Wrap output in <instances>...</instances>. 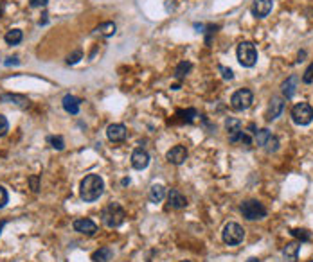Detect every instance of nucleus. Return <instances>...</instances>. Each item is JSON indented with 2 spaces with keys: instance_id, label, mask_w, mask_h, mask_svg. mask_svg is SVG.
Segmentation results:
<instances>
[{
  "instance_id": "31",
  "label": "nucleus",
  "mask_w": 313,
  "mask_h": 262,
  "mask_svg": "<svg viewBox=\"0 0 313 262\" xmlns=\"http://www.w3.org/2000/svg\"><path fill=\"white\" fill-rule=\"evenodd\" d=\"M7 131H9V122L4 115H0V137H4Z\"/></svg>"
},
{
  "instance_id": "38",
  "label": "nucleus",
  "mask_w": 313,
  "mask_h": 262,
  "mask_svg": "<svg viewBox=\"0 0 313 262\" xmlns=\"http://www.w3.org/2000/svg\"><path fill=\"white\" fill-rule=\"evenodd\" d=\"M248 262H259V259H256V257H252V259H248Z\"/></svg>"
},
{
  "instance_id": "25",
  "label": "nucleus",
  "mask_w": 313,
  "mask_h": 262,
  "mask_svg": "<svg viewBox=\"0 0 313 262\" xmlns=\"http://www.w3.org/2000/svg\"><path fill=\"white\" fill-rule=\"evenodd\" d=\"M22 38H24V34H22L20 29H9L6 33V36H4L7 45H18V43L22 42Z\"/></svg>"
},
{
  "instance_id": "11",
  "label": "nucleus",
  "mask_w": 313,
  "mask_h": 262,
  "mask_svg": "<svg viewBox=\"0 0 313 262\" xmlns=\"http://www.w3.org/2000/svg\"><path fill=\"white\" fill-rule=\"evenodd\" d=\"M225 128H227V133H229V140H231L232 144H239V140H241V133H243L241 120L239 119H227Z\"/></svg>"
},
{
  "instance_id": "28",
  "label": "nucleus",
  "mask_w": 313,
  "mask_h": 262,
  "mask_svg": "<svg viewBox=\"0 0 313 262\" xmlns=\"http://www.w3.org/2000/svg\"><path fill=\"white\" fill-rule=\"evenodd\" d=\"M47 142L51 144V147L58 149V151H61V149L65 147V140H63V137H59V135H56V137H47Z\"/></svg>"
},
{
  "instance_id": "12",
  "label": "nucleus",
  "mask_w": 313,
  "mask_h": 262,
  "mask_svg": "<svg viewBox=\"0 0 313 262\" xmlns=\"http://www.w3.org/2000/svg\"><path fill=\"white\" fill-rule=\"evenodd\" d=\"M131 165H133V169H137V171H142V169H146V167L149 165L148 151H144L142 147L135 149V151L131 153Z\"/></svg>"
},
{
  "instance_id": "16",
  "label": "nucleus",
  "mask_w": 313,
  "mask_h": 262,
  "mask_svg": "<svg viewBox=\"0 0 313 262\" xmlns=\"http://www.w3.org/2000/svg\"><path fill=\"white\" fill-rule=\"evenodd\" d=\"M283 108H284V102L283 99L279 97H274L270 104H268V110H266V120H276L279 115L283 114Z\"/></svg>"
},
{
  "instance_id": "22",
  "label": "nucleus",
  "mask_w": 313,
  "mask_h": 262,
  "mask_svg": "<svg viewBox=\"0 0 313 262\" xmlns=\"http://www.w3.org/2000/svg\"><path fill=\"white\" fill-rule=\"evenodd\" d=\"M297 83H299L297 76H290V78L283 83V94H284V97H286V99H292V97L295 96Z\"/></svg>"
},
{
  "instance_id": "29",
  "label": "nucleus",
  "mask_w": 313,
  "mask_h": 262,
  "mask_svg": "<svg viewBox=\"0 0 313 262\" xmlns=\"http://www.w3.org/2000/svg\"><path fill=\"white\" fill-rule=\"evenodd\" d=\"M81 56H83V50H81V49H77V50H74L72 54H69V58H67V63H69V65H76L77 61L81 60Z\"/></svg>"
},
{
  "instance_id": "27",
  "label": "nucleus",
  "mask_w": 313,
  "mask_h": 262,
  "mask_svg": "<svg viewBox=\"0 0 313 262\" xmlns=\"http://www.w3.org/2000/svg\"><path fill=\"white\" fill-rule=\"evenodd\" d=\"M292 235H294V237H297L299 239V241H301V243H306V241H310V239H312V235H310V232H308V230H302V228H294V230H292Z\"/></svg>"
},
{
  "instance_id": "15",
  "label": "nucleus",
  "mask_w": 313,
  "mask_h": 262,
  "mask_svg": "<svg viewBox=\"0 0 313 262\" xmlns=\"http://www.w3.org/2000/svg\"><path fill=\"white\" fill-rule=\"evenodd\" d=\"M107 137L110 142H123L126 138V126L124 124H110L107 128Z\"/></svg>"
},
{
  "instance_id": "30",
  "label": "nucleus",
  "mask_w": 313,
  "mask_h": 262,
  "mask_svg": "<svg viewBox=\"0 0 313 262\" xmlns=\"http://www.w3.org/2000/svg\"><path fill=\"white\" fill-rule=\"evenodd\" d=\"M302 81L306 84H312L313 83V63L308 66L306 70H304V76H302Z\"/></svg>"
},
{
  "instance_id": "14",
  "label": "nucleus",
  "mask_w": 313,
  "mask_h": 262,
  "mask_svg": "<svg viewBox=\"0 0 313 262\" xmlns=\"http://www.w3.org/2000/svg\"><path fill=\"white\" fill-rule=\"evenodd\" d=\"M272 6H274L272 0H254L250 11H252V15L256 18H265L268 13L272 11Z\"/></svg>"
},
{
  "instance_id": "4",
  "label": "nucleus",
  "mask_w": 313,
  "mask_h": 262,
  "mask_svg": "<svg viewBox=\"0 0 313 262\" xmlns=\"http://www.w3.org/2000/svg\"><path fill=\"white\" fill-rule=\"evenodd\" d=\"M254 142L266 151V153H276L279 149V138L272 135L268 130H258L254 133Z\"/></svg>"
},
{
  "instance_id": "40",
  "label": "nucleus",
  "mask_w": 313,
  "mask_h": 262,
  "mask_svg": "<svg viewBox=\"0 0 313 262\" xmlns=\"http://www.w3.org/2000/svg\"><path fill=\"white\" fill-rule=\"evenodd\" d=\"M182 262H189V261H182Z\"/></svg>"
},
{
  "instance_id": "37",
  "label": "nucleus",
  "mask_w": 313,
  "mask_h": 262,
  "mask_svg": "<svg viewBox=\"0 0 313 262\" xmlns=\"http://www.w3.org/2000/svg\"><path fill=\"white\" fill-rule=\"evenodd\" d=\"M4 15V4H2V0H0V16Z\"/></svg>"
},
{
  "instance_id": "26",
  "label": "nucleus",
  "mask_w": 313,
  "mask_h": 262,
  "mask_svg": "<svg viewBox=\"0 0 313 262\" xmlns=\"http://www.w3.org/2000/svg\"><path fill=\"white\" fill-rule=\"evenodd\" d=\"M191 68H193V65H191L189 61H182V63H178L177 68H175V78L184 79L191 72Z\"/></svg>"
},
{
  "instance_id": "2",
  "label": "nucleus",
  "mask_w": 313,
  "mask_h": 262,
  "mask_svg": "<svg viewBox=\"0 0 313 262\" xmlns=\"http://www.w3.org/2000/svg\"><path fill=\"white\" fill-rule=\"evenodd\" d=\"M124 217H126V214L119 203H110L101 212V219L108 228H119L124 223Z\"/></svg>"
},
{
  "instance_id": "35",
  "label": "nucleus",
  "mask_w": 313,
  "mask_h": 262,
  "mask_svg": "<svg viewBox=\"0 0 313 262\" xmlns=\"http://www.w3.org/2000/svg\"><path fill=\"white\" fill-rule=\"evenodd\" d=\"M29 183H31V189L35 192H38V189H40V187H38V176H31Z\"/></svg>"
},
{
  "instance_id": "13",
  "label": "nucleus",
  "mask_w": 313,
  "mask_h": 262,
  "mask_svg": "<svg viewBox=\"0 0 313 262\" xmlns=\"http://www.w3.org/2000/svg\"><path fill=\"white\" fill-rule=\"evenodd\" d=\"M167 203H169V207H171V209L182 210V209L187 207V197L184 196L178 189H171V191L167 192Z\"/></svg>"
},
{
  "instance_id": "34",
  "label": "nucleus",
  "mask_w": 313,
  "mask_h": 262,
  "mask_svg": "<svg viewBox=\"0 0 313 262\" xmlns=\"http://www.w3.org/2000/svg\"><path fill=\"white\" fill-rule=\"evenodd\" d=\"M29 4L33 7H45L49 4V0H29Z\"/></svg>"
},
{
  "instance_id": "3",
  "label": "nucleus",
  "mask_w": 313,
  "mask_h": 262,
  "mask_svg": "<svg viewBox=\"0 0 313 262\" xmlns=\"http://www.w3.org/2000/svg\"><path fill=\"white\" fill-rule=\"evenodd\" d=\"M241 214L248 221H259L266 217V209L258 199H248V201L241 203Z\"/></svg>"
},
{
  "instance_id": "1",
  "label": "nucleus",
  "mask_w": 313,
  "mask_h": 262,
  "mask_svg": "<svg viewBox=\"0 0 313 262\" xmlns=\"http://www.w3.org/2000/svg\"><path fill=\"white\" fill-rule=\"evenodd\" d=\"M105 192V181L99 174H87L79 183V196L85 203H92L99 199Z\"/></svg>"
},
{
  "instance_id": "21",
  "label": "nucleus",
  "mask_w": 313,
  "mask_h": 262,
  "mask_svg": "<svg viewBox=\"0 0 313 262\" xmlns=\"http://www.w3.org/2000/svg\"><path fill=\"white\" fill-rule=\"evenodd\" d=\"M115 31H117V25L113 24V22H103V24H99L94 29V34H99V36H105V38H110V36L115 34Z\"/></svg>"
},
{
  "instance_id": "24",
  "label": "nucleus",
  "mask_w": 313,
  "mask_h": 262,
  "mask_svg": "<svg viewBox=\"0 0 313 262\" xmlns=\"http://www.w3.org/2000/svg\"><path fill=\"white\" fill-rule=\"evenodd\" d=\"M177 117L180 122H185V124H191L193 120L198 117V112L195 108H187V110H177Z\"/></svg>"
},
{
  "instance_id": "39",
  "label": "nucleus",
  "mask_w": 313,
  "mask_h": 262,
  "mask_svg": "<svg viewBox=\"0 0 313 262\" xmlns=\"http://www.w3.org/2000/svg\"><path fill=\"white\" fill-rule=\"evenodd\" d=\"M4 225H6V221H2V223H0V232H2V228H4Z\"/></svg>"
},
{
  "instance_id": "41",
  "label": "nucleus",
  "mask_w": 313,
  "mask_h": 262,
  "mask_svg": "<svg viewBox=\"0 0 313 262\" xmlns=\"http://www.w3.org/2000/svg\"><path fill=\"white\" fill-rule=\"evenodd\" d=\"M308 262H313V261H308Z\"/></svg>"
},
{
  "instance_id": "6",
  "label": "nucleus",
  "mask_w": 313,
  "mask_h": 262,
  "mask_svg": "<svg viewBox=\"0 0 313 262\" xmlns=\"http://www.w3.org/2000/svg\"><path fill=\"white\" fill-rule=\"evenodd\" d=\"M238 61L243 66H254L258 61V50L250 42H241L238 45Z\"/></svg>"
},
{
  "instance_id": "20",
  "label": "nucleus",
  "mask_w": 313,
  "mask_h": 262,
  "mask_svg": "<svg viewBox=\"0 0 313 262\" xmlns=\"http://www.w3.org/2000/svg\"><path fill=\"white\" fill-rule=\"evenodd\" d=\"M148 196H149V201L151 203H160L166 197V187L164 185H160V183L151 185V187H149Z\"/></svg>"
},
{
  "instance_id": "7",
  "label": "nucleus",
  "mask_w": 313,
  "mask_h": 262,
  "mask_svg": "<svg viewBox=\"0 0 313 262\" xmlns=\"http://www.w3.org/2000/svg\"><path fill=\"white\" fill-rule=\"evenodd\" d=\"M292 120L297 126H308L313 120V108L308 102H299L292 108Z\"/></svg>"
},
{
  "instance_id": "9",
  "label": "nucleus",
  "mask_w": 313,
  "mask_h": 262,
  "mask_svg": "<svg viewBox=\"0 0 313 262\" xmlns=\"http://www.w3.org/2000/svg\"><path fill=\"white\" fill-rule=\"evenodd\" d=\"M72 228H74L77 233H81V235H95V232H97V225H95L92 219H89V217H79V219H76L72 223Z\"/></svg>"
},
{
  "instance_id": "33",
  "label": "nucleus",
  "mask_w": 313,
  "mask_h": 262,
  "mask_svg": "<svg viewBox=\"0 0 313 262\" xmlns=\"http://www.w3.org/2000/svg\"><path fill=\"white\" fill-rule=\"evenodd\" d=\"M220 72H221V78L227 79V81L234 79V72H232L231 68H227V66H220Z\"/></svg>"
},
{
  "instance_id": "18",
  "label": "nucleus",
  "mask_w": 313,
  "mask_h": 262,
  "mask_svg": "<svg viewBox=\"0 0 313 262\" xmlns=\"http://www.w3.org/2000/svg\"><path fill=\"white\" fill-rule=\"evenodd\" d=\"M299 250H301V245L299 243H288V245L283 248V259L284 262H297L299 259Z\"/></svg>"
},
{
  "instance_id": "19",
  "label": "nucleus",
  "mask_w": 313,
  "mask_h": 262,
  "mask_svg": "<svg viewBox=\"0 0 313 262\" xmlns=\"http://www.w3.org/2000/svg\"><path fill=\"white\" fill-rule=\"evenodd\" d=\"M113 257V250L110 246H103L99 250H95L92 253V261L94 262H110Z\"/></svg>"
},
{
  "instance_id": "32",
  "label": "nucleus",
  "mask_w": 313,
  "mask_h": 262,
  "mask_svg": "<svg viewBox=\"0 0 313 262\" xmlns=\"http://www.w3.org/2000/svg\"><path fill=\"white\" fill-rule=\"evenodd\" d=\"M7 201H9V196H7V191L0 185V209H4L7 205Z\"/></svg>"
},
{
  "instance_id": "36",
  "label": "nucleus",
  "mask_w": 313,
  "mask_h": 262,
  "mask_svg": "<svg viewBox=\"0 0 313 262\" xmlns=\"http://www.w3.org/2000/svg\"><path fill=\"white\" fill-rule=\"evenodd\" d=\"M18 63H20V60H18V56H13V58H7V60L4 61V65H6V66L18 65Z\"/></svg>"
},
{
  "instance_id": "8",
  "label": "nucleus",
  "mask_w": 313,
  "mask_h": 262,
  "mask_svg": "<svg viewBox=\"0 0 313 262\" xmlns=\"http://www.w3.org/2000/svg\"><path fill=\"white\" fill-rule=\"evenodd\" d=\"M252 101H254V94H252L248 88H241V90H238V92H234V94H232L231 106L234 108L236 112H243V110L250 108Z\"/></svg>"
},
{
  "instance_id": "23",
  "label": "nucleus",
  "mask_w": 313,
  "mask_h": 262,
  "mask_svg": "<svg viewBox=\"0 0 313 262\" xmlns=\"http://www.w3.org/2000/svg\"><path fill=\"white\" fill-rule=\"evenodd\" d=\"M0 101L2 102H13V104H18V106H29V99L24 96H17V94H6V96L0 97Z\"/></svg>"
},
{
  "instance_id": "10",
  "label": "nucleus",
  "mask_w": 313,
  "mask_h": 262,
  "mask_svg": "<svg viewBox=\"0 0 313 262\" xmlns=\"http://www.w3.org/2000/svg\"><path fill=\"white\" fill-rule=\"evenodd\" d=\"M187 156H189V153H187L185 146H175L166 153V160L169 164H175V165H182L184 162L187 160Z\"/></svg>"
},
{
  "instance_id": "17",
  "label": "nucleus",
  "mask_w": 313,
  "mask_h": 262,
  "mask_svg": "<svg viewBox=\"0 0 313 262\" xmlns=\"http://www.w3.org/2000/svg\"><path fill=\"white\" fill-rule=\"evenodd\" d=\"M61 104H63V110H65L67 114L71 115H77L79 114V108H81V101L77 99L76 96H65L63 97V101H61Z\"/></svg>"
},
{
  "instance_id": "5",
  "label": "nucleus",
  "mask_w": 313,
  "mask_h": 262,
  "mask_svg": "<svg viewBox=\"0 0 313 262\" xmlns=\"http://www.w3.org/2000/svg\"><path fill=\"white\" fill-rule=\"evenodd\" d=\"M221 237H223V243L229 246H236L239 245L243 239H245V230H243L241 225H238V223H227L223 228V233H221Z\"/></svg>"
}]
</instances>
